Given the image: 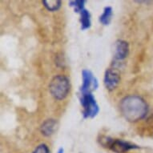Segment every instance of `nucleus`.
I'll return each instance as SVG.
<instances>
[{"label": "nucleus", "instance_id": "f8f14e48", "mask_svg": "<svg viewBox=\"0 0 153 153\" xmlns=\"http://www.w3.org/2000/svg\"><path fill=\"white\" fill-rule=\"evenodd\" d=\"M86 1L84 0H75V1H70L69 6L74 8L75 12L80 13L84 9V4Z\"/></svg>", "mask_w": 153, "mask_h": 153}, {"label": "nucleus", "instance_id": "9d476101", "mask_svg": "<svg viewBox=\"0 0 153 153\" xmlns=\"http://www.w3.org/2000/svg\"><path fill=\"white\" fill-rule=\"evenodd\" d=\"M112 15V8L111 7H104V9H103V13H102V15L100 16V22L104 26L109 25L111 23V21Z\"/></svg>", "mask_w": 153, "mask_h": 153}, {"label": "nucleus", "instance_id": "6e6552de", "mask_svg": "<svg viewBox=\"0 0 153 153\" xmlns=\"http://www.w3.org/2000/svg\"><path fill=\"white\" fill-rule=\"evenodd\" d=\"M57 127H58V123H57V121L55 120H53V119L47 120L41 125V133L43 134V136H50L54 134V132L57 129Z\"/></svg>", "mask_w": 153, "mask_h": 153}, {"label": "nucleus", "instance_id": "9b49d317", "mask_svg": "<svg viewBox=\"0 0 153 153\" xmlns=\"http://www.w3.org/2000/svg\"><path fill=\"white\" fill-rule=\"evenodd\" d=\"M43 6L49 11H56L61 7V1L59 0H43Z\"/></svg>", "mask_w": 153, "mask_h": 153}, {"label": "nucleus", "instance_id": "20e7f679", "mask_svg": "<svg viewBox=\"0 0 153 153\" xmlns=\"http://www.w3.org/2000/svg\"><path fill=\"white\" fill-rule=\"evenodd\" d=\"M82 86L80 87V94L91 93L96 90L99 87L98 79H96L93 73L89 70L84 69L82 71Z\"/></svg>", "mask_w": 153, "mask_h": 153}, {"label": "nucleus", "instance_id": "4468645a", "mask_svg": "<svg viewBox=\"0 0 153 153\" xmlns=\"http://www.w3.org/2000/svg\"><path fill=\"white\" fill-rule=\"evenodd\" d=\"M57 153H63V148H60L58 150Z\"/></svg>", "mask_w": 153, "mask_h": 153}, {"label": "nucleus", "instance_id": "ddd939ff", "mask_svg": "<svg viewBox=\"0 0 153 153\" xmlns=\"http://www.w3.org/2000/svg\"><path fill=\"white\" fill-rule=\"evenodd\" d=\"M33 153H50V151H49L48 146L44 143H42L35 148Z\"/></svg>", "mask_w": 153, "mask_h": 153}, {"label": "nucleus", "instance_id": "0eeeda50", "mask_svg": "<svg viewBox=\"0 0 153 153\" xmlns=\"http://www.w3.org/2000/svg\"><path fill=\"white\" fill-rule=\"evenodd\" d=\"M129 55V44L122 39L116 41L113 46V57L116 61L125 59Z\"/></svg>", "mask_w": 153, "mask_h": 153}, {"label": "nucleus", "instance_id": "f03ea898", "mask_svg": "<svg viewBox=\"0 0 153 153\" xmlns=\"http://www.w3.org/2000/svg\"><path fill=\"white\" fill-rule=\"evenodd\" d=\"M70 80L65 75H56L51 79L49 85L51 95L57 100H63L70 91Z\"/></svg>", "mask_w": 153, "mask_h": 153}, {"label": "nucleus", "instance_id": "f257e3e1", "mask_svg": "<svg viewBox=\"0 0 153 153\" xmlns=\"http://www.w3.org/2000/svg\"><path fill=\"white\" fill-rule=\"evenodd\" d=\"M120 111L129 122H137L143 120L148 112L146 101L139 95H128L121 100Z\"/></svg>", "mask_w": 153, "mask_h": 153}, {"label": "nucleus", "instance_id": "39448f33", "mask_svg": "<svg viewBox=\"0 0 153 153\" xmlns=\"http://www.w3.org/2000/svg\"><path fill=\"white\" fill-rule=\"evenodd\" d=\"M108 145L112 152L116 153H125L131 149H136L139 147L134 143L122 140H108Z\"/></svg>", "mask_w": 153, "mask_h": 153}, {"label": "nucleus", "instance_id": "1a4fd4ad", "mask_svg": "<svg viewBox=\"0 0 153 153\" xmlns=\"http://www.w3.org/2000/svg\"><path fill=\"white\" fill-rule=\"evenodd\" d=\"M79 14H80L81 30H88L91 26V19L90 12H89V10L84 8Z\"/></svg>", "mask_w": 153, "mask_h": 153}, {"label": "nucleus", "instance_id": "7ed1b4c3", "mask_svg": "<svg viewBox=\"0 0 153 153\" xmlns=\"http://www.w3.org/2000/svg\"><path fill=\"white\" fill-rule=\"evenodd\" d=\"M80 104L83 108V116L84 119H93L98 115L100 108L92 93L80 94Z\"/></svg>", "mask_w": 153, "mask_h": 153}, {"label": "nucleus", "instance_id": "423d86ee", "mask_svg": "<svg viewBox=\"0 0 153 153\" xmlns=\"http://www.w3.org/2000/svg\"><path fill=\"white\" fill-rule=\"evenodd\" d=\"M120 82V75L119 71L114 68H109L105 71L103 83L106 88L109 91H113L116 89Z\"/></svg>", "mask_w": 153, "mask_h": 153}]
</instances>
